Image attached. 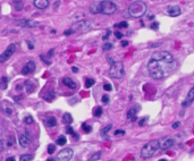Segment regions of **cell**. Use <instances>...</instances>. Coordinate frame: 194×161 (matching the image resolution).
I'll return each mask as SVG.
<instances>
[{"mask_svg": "<svg viewBox=\"0 0 194 161\" xmlns=\"http://www.w3.org/2000/svg\"><path fill=\"white\" fill-rule=\"evenodd\" d=\"M174 68H175V62L162 61V60L156 59L153 57H151V59L148 62L149 74L154 80H161V78L166 77Z\"/></svg>", "mask_w": 194, "mask_h": 161, "instance_id": "1", "label": "cell"}, {"mask_svg": "<svg viewBox=\"0 0 194 161\" xmlns=\"http://www.w3.org/2000/svg\"><path fill=\"white\" fill-rule=\"evenodd\" d=\"M15 25L19 26V27H26V28H33L39 26V23L32 19H20V20H15Z\"/></svg>", "mask_w": 194, "mask_h": 161, "instance_id": "9", "label": "cell"}, {"mask_svg": "<svg viewBox=\"0 0 194 161\" xmlns=\"http://www.w3.org/2000/svg\"><path fill=\"white\" fill-rule=\"evenodd\" d=\"M43 123L47 127L51 128V127H55L57 125V119L55 117H47L46 119H43Z\"/></svg>", "mask_w": 194, "mask_h": 161, "instance_id": "18", "label": "cell"}, {"mask_svg": "<svg viewBox=\"0 0 194 161\" xmlns=\"http://www.w3.org/2000/svg\"><path fill=\"white\" fill-rule=\"evenodd\" d=\"M36 66H35V62L34 61H27L26 65L23 67L22 69V74L23 75H28V74H32L34 70H35Z\"/></svg>", "mask_w": 194, "mask_h": 161, "instance_id": "13", "label": "cell"}, {"mask_svg": "<svg viewBox=\"0 0 194 161\" xmlns=\"http://www.w3.org/2000/svg\"><path fill=\"white\" fill-rule=\"evenodd\" d=\"M15 50H16V44H14V43L9 44L8 48H7L4 52H2L1 55H0V62H5V61H7V60H8L9 58L12 57L13 55H14Z\"/></svg>", "mask_w": 194, "mask_h": 161, "instance_id": "7", "label": "cell"}, {"mask_svg": "<svg viewBox=\"0 0 194 161\" xmlns=\"http://www.w3.org/2000/svg\"><path fill=\"white\" fill-rule=\"evenodd\" d=\"M146 13V5L143 1H135L128 8V14L132 18H141Z\"/></svg>", "mask_w": 194, "mask_h": 161, "instance_id": "3", "label": "cell"}, {"mask_svg": "<svg viewBox=\"0 0 194 161\" xmlns=\"http://www.w3.org/2000/svg\"><path fill=\"white\" fill-rule=\"evenodd\" d=\"M124 134H125V132L124 131H123V129H117V131L116 132H115V135H124Z\"/></svg>", "mask_w": 194, "mask_h": 161, "instance_id": "42", "label": "cell"}, {"mask_svg": "<svg viewBox=\"0 0 194 161\" xmlns=\"http://www.w3.org/2000/svg\"><path fill=\"white\" fill-rule=\"evenodd\" d=\"M159 161H167L166 159H161V160H159Z\"/></svg>", "mask_w": 194, "mask_h": 161, "instance_id": "57", "label": "cell"}, {"mask_svg": "<svg viewBox=\"0 0 194 161\" xmlns=\"http://www.w3.org/2000/svg\"><path fill=\"white\" fill-rule=\"evenodd\" d=\"M82 128H83V131L85 132V133H90L91 131H92V128H91V126H89V125H86V124H83V126H82Z\"/></svg>", "mask_w": 194, "mask_h": 161, "instance_id": "35", "label": "cell"}, {"mask_svg": "<svg viewBox=\"0 0 194 161\" xmlns=\"http://www.w3.org/2000/svg\"><path fill=\"white\" fill-rule=\"evenodd\" d=\"M94 83H95V81H94L93 78H86V80H85V88L86 89H90L91 86L94 85Z\"/></svg>", "mask_w": 194, "mask_h": 161, "instance_id": "25", "label": "cell"}, {"mask_svg": "<svg viewBox=\"0 0 194 161\" xmlns=\"http://www.w3.org/2000/svg\"><path fill=\"white\" fill-rule=\"evenodd\" d=\"M6 161H15V158H8Z\"/></svg>", "mask_w": 194, "mask_h": 161, "instance_id": "55", "label": "cell"}, {"mask_svg": "<svg viewBox=\"0 0 194 161\" xmlns=\"http://www.w3.org/2000/svg\"><path fill=\"white\" fill-rule=\"evenodd\" d=\"M55 98H56V94H55L53 91H48L46 94H44V99H46L48 102H51Z\"/></svg>", "mask_w": 194, "mask_h": 161, "instance_id": "23", "label": "cell"}, {"mask_svg": "<svg viewBox=\"0 0 194 161\" xmlns=\"http://www.w3.org/2000/svg\"><path fill=\"white\" fill-rule=\"evenodd\" d=\"M148 120H149V117H143L142 119L138 121V125H140V126H144V124H145Z\"/></svg>", "mask_w": 194, "mask_h": 161, "instance_id": "39", "label": "cell"}, {"mask_svg": "<svg viewBox=\"0 0 194 161\" xmlns=\"http://www.w3.org/2000/svg\"><path fill=\"white\" fill-rule=\"evenodd\" d=\"M73 154H74V152H73V150L69 149V147L62 149L61 151L58 153V155H57V161H69L73 158Z\"/></svg>", "mask_w": 194, "mask_h": 161, "instance_id": "8", "label": "cell"}, {"mask_svg": "<svg viewBox=\"0 0 194 161\" xmlns=\"http://www.w3.org/2000/svg\"><path fill=\"white\" fill-rule=\"evenodd\" d=\"M1 110L4 111L6 115H12L13 112V105L8 103V102H2L1 103Z\"/></svg>", "mask_w": 194, "mask_h": 161, "instance_id": "19", "label": "cell"}, {"mask_svg": "<svg viewBox=\"0 0 194 161\" xmlns=\"http://www.w3.org/2000/svg\"><path fill=\"white\" fill-rule=\"evenodd\" d=\"M24 121H25V124H27V125H31V124H33V118L31 117V116H28V117H26L25 119H24Z\"/></svg>", "mask_w": 194, "mask_h": 161, "instance_id": "37", "label": "cell"}, {"mask_svg": "<svg viewBox=\"0 0 194 161\" xmlns=\"http://www.w3.org/2000/svg\"><path fill=\"white\" fill-rule=\"evenodd\" d=\"M36 81H33V80H27L25 82V90L27 93H33L35 91V88H36Z\"/></svg>", "mask_w": 194, "mask_h": 161, "instance_id": "14", "label": "cell"}, {"mask_svg": "<svg viewBox=\"0 0 194 161\" xmlns=\"http://www.w3.org/2000/svg\"><path fill=\"white\" fill-rule=\"evenodd\" d=\"M91 14H100V2H94L90 6Z\"/></svg>", "mask_w": 194, "mask_h": 161, "instance_id": "21", "label": "cell"}, {"mask_svg": "<svg viewBox=\"0 0 194 161\" xmlns=\"http://www.w3.org/2000/svg\"><path fill=\"white\" fill-rule=\"evenodd\" d=\"M48 161H55V159H53V158H49Z\"/></svg>", "mask_w": 194, "mask_h": 161, "instance_id": "56", "label": "cell"}, {"mask_svg": "<svg viewBox=\"0 0 194 161\" xmlns=\"http://www.w3.org/2000/svg\"><path fill=\"white\" fill-rule=\"evenodd\" d=\"M62 84L64 85H66L67 88L72 89V90H75L77 88V84H76V82H74L70 77H64L62 78Z\"/></svg>", "mask_w": 194, "mask_h": 161, "instance_id": "16", "label": "cell"}, {"mask_svg": "<svg viewBox=\"0 0 194 161\" xmlns=\"http://www.w3.org/2000/svg\"><path fill=\"white\" fill-rule=\"evenodd\" d=\"M55 151H56V146H55L53 144H50L48 146V153H49V154H53Z\"/></svg>", "mask_w": 194, "mask_h": 161, "instance_id": "34", "label": "cell"}, {"mask_svg": "<svg viewBox=\"0 0 194 161\" xmlns=\"http://www.w3.org/2000/svg\"><path fill=\"white\" fill-rule=\"evenodd\" d=\"M7 88H8V78H7L6 76H4V77H1V80H0V89L6 90Z\"/></svg>", "mask_w": 194, "mask_h": 161, "instance_id": "24", "label": "cell"}, {"mask_svg": "<svg viewBox=\"0 0 194 161\" xmlns=\"http://www.w3.org/2000/svg\"><path fill=\"white\" fill-rule=\"evenodd\" d=\"M72 70H73L74 73H77V72H78V68H77V67H72Z\"/></svg>", "mask_w": 194, "mask_h": 161, "instance_id": "53", "label": "cell"}, {"mask_svg": "<svg viewBox=\"0 0 194 161\" xmlns=\"http://www.w3.org/2000/svg\"><path fill=\"white\" fill-rule=\"evenodd\" d=\"M160 147H161V144L158 139L150 141L142 147V150H141V157L144 158V159H149V158L153 157L160 150Z\"/></svg>", "mask_w": 194, "mask_h": 161, "instance_id": "2", "label": "cell"}, {"mask_svg": "<svg viewBox=\"0 0 194 161\" xmlns=\"http://www.w3.org/2000/svg\"><path fill=\"white\" fill-rule=\"evenodd\" d=\"M103 90L104 91H112V86L110 85V84H108V83H106V84H103Z\"/></svg>", "mask_w": 194, "mask_h": 161, "instance_id": "38", "label": "cell"}, {"mask_svg": "<svg viewBox=\"0 0 194 161\" xmlns=\"http://www.w3.org/2000/svg\"><path fill=\"white\" fill-rule=\"evenodd\" d=\"M73 33H74V32H73L72 30H68V31H65V32H64L65 35H70V34H73Z\"/></svg>", "mask_w": 194, "mask_h": 161, "instance_id": "49", "label": "cell"}, {"mask_svg": "<svg viewBox=\"0 0 194 161\" xmlns=\"http://www.w3.org/2000/svg\"><path fill=\"white\" fill-rule=\"evenodd\" d=\"M114 34H115V36H116L117 39H119V40H120V39L123 38V36H124V35H123L122 33L119 32V31H115V32H114Z\"/></svg>", "mask_w": 194, "mask_h": 161, "instance_id": "40", "label": "cell"}, {"mask_svg": "<svg viewBox=\"0 0 194 161\" xmlns=\"http://www.w3.org/2000/svg\"><path fill=\"white\" fill-rule=\"evenodd\" d=\"M109 35H110V31H107V34H106V35L102 36V40H107V39L109 38Z\"/></svg>", "mask_w": 194, "mask_h": 161, "instance_id": "46", "label": "cell"}, {"mask_svg": "<svg viewBox=\"0 0 194 161\" xmlns=\"http://www.w3.org/2000/svg\"><path fill=\"white\" fill-rule=\"evenodd\" d=\"M93 115H94V117H100V116L102 115V108L101 107H96L95 109L93 110Z\"/></svg>", "mask_w": 194, "mask_h": 161, "instance_id": "27", "label": "cell"}, {"mask_svg": "<svg viewBox=\"0 0 194 161\" xmlns=\"http://www.w3.org/2000/svg\"><path fill=\"white\" fill-rule=\"evenodd\" d=\"M174 144H175L174 139H173V138H167V139H165L164 143L161 144V149H164V150L170 149V147H171Z\"/></svg>", "mask_w": 194, "mask_h": 161, "instance_id": "20", "label": "cell"}, {"mask_svg": "<svg viewBox=\"0 0 194 161\" xmlns=\"http://www.w3.org/2000/svg\"><path fill=\"white\" fill-rule=\"evenodd\" d=\"M100 158H101V152H96V153H94L90 159H89V161H96V160L100 159Z\"/></svg>", "mask_w": 194, "mask_h": 161, "instance_id": "29", "label": "cell"}, {"mask_svg": "<svg viewBox=\"0 0 194 161\" xmlns=\"http://www.w3.org/2000/svg\"><path fill=\"white\" fill-rule=\"evenodd\" d=\"M109 75L112 78H122L125 75V68L124 65L120 61H116V62H111L109 69Z\"/></svg>", "mask_w": 194, "mask_h": 161, "instance_id": "4", "label": "cell"}, {"mask_svg": "<svg viewBox=\"0 0 194 161\" xmlns=\"http://www.w3.org/2000/svg\"><path fill=\"white\" fill-rule=\"evenodd\" d=\"M111 127H112V125H108V126H106V127H104V128L101 131V134H102V135H106V134H107V133H108V132L110 131V129H111Z\"/></svg>", "mask_w": 194, "mask_h": 161, "instance_id": "33", "label": "cell"}, {"mask_svg": "<svg viewBox=\"0 0 194 161\" xmlns=\"http://www.w3.org/2000/svg\"><path fill=\"white\" fill-rule=\"evenodd\" d=\"M34 6L39 9H46L49 7V0H34Z\"/></svg>", "mask_w": 194, "mask_h": 161, "instance_id": "15", "label": "cell"}, {"mask_svg": "<svg viewBox=\"0 0 194 161\" xmlns=\"http://www.w3.org/2000/svg\"><path fill=\"white\" fill-rule=\"evenodd\" d=\"M20 99H22V96H16V98H15L16 102H19V101H20Z\"/></svg>", "mask_w": 194, "mask_h": 161, "instance_id": "54", "label": "cell"}, {"mask_svg": "<svg viewBox=\"0 0 194 161\" xmlns=\"http://www.w3.org/2000/svg\"><path fill=\"white\" fill-rule=\"evenodd\" d=\"M15 8H16V10H22L23 9V4L20 1H18L16 4V6H15Z\"/></svg>", "mask_w": 194, "mask_h": 161, "instance_id": "41", "label": "cell"}, {"mask_svg": "<svg viewBox=\"0 0 194 161\" xmlns=\"http://www.w3.org/2000/svg\"><path fill=\"white\" fill-rule=\"evenodd\" d=\"M66 132H67V133H68V134H72V135H73V136H74V137H75V138H76V139H78V135H77V134H76V133H74V131H73V128H72V127H70V126H68V125H67V128H66Z\"/></svg>", "mask_w": 194, "mask_h": 161, "instance_id": "30", "label": "cell"}, {"mask_svg": "<svg viewBox=\"0 0 194 161\" xmlns=\"http://www.w3.org/2000/svg\"><path fill=\"white\" fill-rule=\"evenodd\" d=\"M128 46V41H122V47H127Z\"/></svg>", "mask_w": 194, "mask_h": 161, "instance_id": "51", "label": "cell"}, {"mask_svg": "<svg viewBox=\"0 0 194 161\" xmlns=\"http://www.w3.org/2000/svg\"><path fill=\"white\" fill-rule=\"evenodd\" d=\"M27 44H28V49H30V50H33L34 49V46H33V43L31 41H27Z\"/></svg>", "mask_w": 194, "mask_h": 161, "instance_id": "47", "label": "cell"}, {"mask_svg": "<svg viewBox=\"0 0 194 161\" xmlns=\"http://www.w3.org/2000/svg\"><path fill=\"white\" fill-rule=\"evenodd\" d=\"M179 126H180V123H179V121H176V123L173 124L171 127L174 128V129H177V128H179Z\"/></svg>", "mask_w": 194, "mask_h": 161, "instance_id": "43", "label": "cell"}, {"mask_svg": "<svg viewBox=\"0 0 194 161\" xmlns=\"http://www.w3.org/2000/svg\"><path fill=\"white\" fill-rule=\"evenodd\" d=\"M158 27H159V24H158V23H153V24L151 25V28H152V30H158Z\"/></svg>", "mask_w": 194, "mask_h": 161, "instance_id": "45", "label": "cell"}, {"mask_svg": "<svg viewBox=\"0 0 194 161\" xmlns=\"http://www.w3.org/2000/svg\"><path fill=\"white\" fill-rule=\"evenodd\" d=\"M115 27H120V28H127L128 27V23L127 22H120L119 24H116Z\"/></svg>", "mask_w": 194, "mask_h": 161, "instance_id": "32", "label": "cell"}, {"mask_svg": "<svg viewBox=\"0 0 194 161\" xmlns=\"http://www.w3.org/2000/svg\"><path fill=\"white\" fill-rule=\"evenodd\" d=\"M140 109H141V105L138 103H136V104L133 105V107H131V109L127 111V118L132 121H135L136 120V113L138 112Z\"/></svg>", "mask_w": 194, "mask_h": 161, "instance_id": "11", "label": "cell"}, {"mask_svg": "<svg viewBox=\"0 0 194 161\" xmlns=\"http://www.w3.org/2000/svg\"><path fill=\"white\" fill-rule=\"evenodd\" d=\"M53 52H55V49H50V50H49V52H48V57H49V58H51L52 56H53V55H52Z\"/></svg>", "mask_w": 194, "mask_h": 161, "instance_id": "48", "label": "cell"}, {"mask_svg": "<svg viewBox=\"0 0 194 161\" xmlns=\"http://www.w3.org/2000/svg\"><path fill=\"white\" fill-rule=\"evenodd\" d=\"M18 141H19V145L22 147H27L31 145V139L25 135H20L19 138H18Z\"/></svg>", "mask_w": 194, "mask_h": 161, "instance_id": "17", "label": "cell"}, {"mask_svg": "<svg viewBox=\"0 0 194 161\" xmlns=\"http://www.w3.org/2000/svg\"><path fill=\"white\" fill-rule=\"evenodd\" d=\"M102 102H103V103H108V102H109V96L108 95H103V96H102Z\"/></svg>", "mask_w": 194, "mask_h": 161, "instance_id": "44", "label": "cell"}, {"mask_svg": "<svg viewBox=\"0 0 194 161\" xmlns=\"http://www.w3.org/2000/svg\"><path fill=\"white\" fill-rule=\"evenodd\" d=\"M92 28V24L89 20H78L74 23L70 27V30L74 33H86Z\"/></svg>", "mask_w": 194, "mask_h": 161, "instance_id": "5", "label": "cell"}, {"mask_svg": "<svg viewBox=\"0 0 194 161\" xmlns=\"http://www.w3.org/2000/svg\"><path fill=\"white\" fill-rule=\"evenodd\" d=\"M166 14L170 17H177L182 14V9H180L179 6H176V5H171V6H168L166 9Z\"/></svg>", "mask_w": 194, "mask_h": 161, "instance_id": "10", "label": "cell"}, {"mask_svg": "<svg viewBox=\"0 0 194 161\" xmlns=\"http://www.w3.org/2000/svg\"><path fill=\"white\" fill-rule=\"evenodd\" d=\"M4 150V142H2V139L0 138V152Z\"/></svg>", "mask_w": 194, "mask_h": 161, "instance_id": "50", "label": "cell"}, {"mask_svg": "<svg viewBox=\"0 0 194 161\" xmlns=\"http://www.w3.org/2000/svg\"><path fill=\"white\" fill-rule=\"evenodd\" d=\"M40 58H41V60H42V61H44V64H46V65H48V66L51 65V61L47 59L46 56H43V55H40Z\"/></svg>", "mask_w": 194, "mask_h": 161, "instance_id": "36", "label": "cell"}, {"mask_svg": "<svg viewBox=\"0 0 194 161\" xmlns=\"http://www.w3.org/2000/svg\"><path fill=\"white\" fill-rule=\"evenodd\" d=\"M66 142H67L66 137L65 136H59L58 139L56 141V143H57V145H65L66 144Z\"/></svg>", "mask_w": 194, "mask_h": 161, "instance_id": "26", "label": "cell"}, {"mask_svg": "<svg viewBox=\"0 0 194 161\" xmlns=\"http://www.w3.org/2000/svg\"><path fill=\"white\" fill-rule=\"evenodd\" d=\"M112 44L111 43H109V42H107V43H104L103 46H102V49H103V51H109V50H111L112 49Z\"/></svg>", "mask_w": 194, "mask_h": 161, "instance_id": "31", "label": "cell"}, {"mask_svg": "<svg viewBox=\"0 0 194 161\" xmlns=\"http://www.w3.org/2000/svg\"><path fill=\"white\" fill-rule=\"evenodd\" d=\"M193 101H194V86H193V88H191V90L188 91L187 96H186L185 101L182 103V107H183V108L190 107V105L193 103Z\"/></svg>", "mask_w": 194, "mask_h": 161, "instance_id": "12", "label": "cell"}, {"mask_svg": "<svg viewBox=\"0 0 194 161\" xmlns=\"http://www.w3.org/2000/svg\"><path fill=\"white\" fill-rule=\"evenodd\" d=\"M14 1H16V0H14ZM17 1H19V0H17Z\"/></svg>", "mask_w": 194, "mask_h": 161, "instance_id": "58", "label": "cell"}, {"mask_svg": "<svg viewBox=\"0 0 194 161\" xmlns=\"http://www.w3.org/2000/svg\"><path fill=\"white\" fill-rule=\"evenodd\" d=\"M62 123L65 124V125H69V124L73 123V117L70 113H64V116H62Z\"/></svg>", "mask_w": 194, "mask_h": 161, "instance_id": "22", "label": "cell"}, {"mask_svg": "<svg viewBox=\"0 0 194 161\" xmlns=\"http://www.w3.org/2000/svg\"><path fill=\"white\" fill-rule=\"evenodd\" d=\"M117 6L115 2L110 1V0H104L100 2V14L103 15H112L116 13Z\"/></svg>", "mask_w": 194, "mask_h": 161, "instance_id": "6", "label": "cell"}, {"mask_svg": "<svg viewBox=\"0 0 194 161\" xmlns=\"http://www.w3.org/2000/svg\"><path fill=\"white\" fill-rule=\"evenodd\" d=\"M31 160H33L32 154H23L20 157V161H31Z\"/></svg>", "mask_w": 194, "mask_h": 161, "instance_id": "28", "label": "cell"}, {"mask_svg": "<svg viewBox=\"0 0 194 161\" xmlns=\"http://www.w3.org/2000/svg\"><path fill=\"white\" fill-rule=\"evenodd\" d=\"M58 6H59V0H57V1H56V4H55V6H53V9H56Z\"/></svg>", "mask_w": 194, "mask_h": 161, "instance_id": "52", "label": "cell"}]
</instances>
